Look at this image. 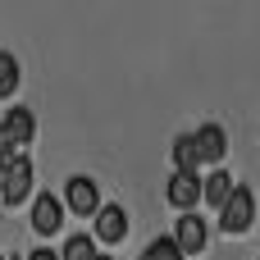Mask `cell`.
<instances>
[{
    "mask_svg": "<svg viewBox=\"0 0 260 260\" xmlns=\"http://www.w3.org/2000/svg\"><path fill=\"white\" fill-rule=\"evenodd\" d=\"M123 238H128V210H123V206H101V210H96V242L114 247V242H123Z\"/></svg>",
    "mask_w": 260,
    "mask_h": 260,
    "instance_id": "ba28073f",
    "label": "cell"
},
{
    "mask_svg": "<svg viewBox=\"0 0 260 260\" xmlns=\"http://www.w3.org/2000/svg\"><path fill=\"white\" fill-rule=\"evenodd\" d=\"M27 260H59V251H50V247H37V251H27Z\"/></svg>",
    "mask_w": 260,
    "mask_h": 260,
    "instance_id": "9a60e30c",
    "label": "cell"
},
{
    "mask_svg": "<svg viewBox=\"0 0 260 260\" xmlns=\"http://www.w3.org/2000/svg\"><path fill=\"white\" fill-rule=\"evenodd\" d=\"M142 260H183V256H178L174 238H151V242H146V251H142Z\"/></svg>",
    "mask_w": 260,
    "mask_h": 260,
    "instance_id": "5bb4252c",
    "label": "cell"
},
{
    "mask_svg": "<svg viewBox=\"0 0 260 260\" xmlns=\"http://www.w3.org/2000/svg\"><path fill=\"white\" fill-rule=\"evenodd\" d=\"M192 142H197V160H201V165H219V160H224V151H229V133H224L219 123L197 128V133H192Z\"/></svg>",
    "mask_w": 260,
    "mask_h": 260,
    "instance_id": "52a82bcc",
    "label": "cell"
},
{
    "mask_svg": "<svg viewBox=\"0 0 260 260\" xmlns=\"http://www.w3.org/2000/svg\"><path fill=\"white\" fill-rule=\"evenodd\" d=\"M101 251H96V242L87 238V233H73L69 242H64V251H59V260H96Z\"/></svg>",
    "mask_w": 260,
    "mask_h": 260,
    "instance_id": "4fadbf2b",
    "label": "cell"
},
{
    "mask_svg": "<svg viewBox=\"0 0 260 260\" xmlns=\"http://www.w3.org/2000/svg\"><path fill=\"white\" fill-rule=\"evenodd\" d=\"M18 82H23V69H18V59H14L9 50H0V101H9V96L18 91Z\"/></svg>",
    "mask_w": 260,
    "mask_h": 260,
    "instance_id": "7c38bea8",
    "label": "cell"
},
{
    "mask_svg": "<svg viewBox=\"0 0 260 260\" xmlns=\"http://www.w3.org/2000/svg\"><path fill=\"white\" fill-rule=\"evenodd\" d=\"M197 169H201V160H197V142H192V133L174 137V174H197Z\"/></svg>",
    "mask_w": 260,
    "mask_h": 260,
    "instance_id": "8fae6325",
    "label": "cell"
},
{
    "mask_svg": "<svg viewBox=\"0 0 260 260\" xmlns=\"http://www.w3.org/2000/svg\"><path fill=\"white\" fill-rule=\"evenodd\" d=\"M251 224H256V197H251V187H233V197L219 206V229L229 233V238H242V233H251Z\"/></svg>",
    "mask_w": 260,
    "mask_h": 260,
    "instance_id": "6da1fadb",
    "label": "cell"
},
{
    "mask_svg": "<svg viewBox=\"0 0 260 260\" xmlns=\"http://www.w3.org/2000/svg\"><path fill=\"white\" fill-rule=\"evenodd\" d=\"M5 260H9V256H5Z\"/></svg>",
    "mask_w": 260,
    "mask_h": 260,
    "instance_id": "d6986e66",
    "label": "cell"
},
{
    "mask_svg": "<svg viewBox=\"0 0 260 260\" xmlns=\"http://www.w3.org/2000/svg\"><path fill=\"white\" fill-rule=\"evenodd\" d=\"M233 187H238V183H233V174L215 169V174H206V178H201V201H210V206L219 210V206L233 197Z\"/></svg>",
    "mask_w": 260,
    "mask_h": 260,
    "instance_id": "30bf717a",
    "label": "cell"
},
{
    "mask_svg": "<svg viewBox=\"0 0 260 260\" xmlns=\"http://www.w3.org/2000/svg\"><path fill=\"white\" fill-rule=\"evenodd\" d=\"M64 210H73L78 219H96V210H101V187H96V178L73 174V178L64 183Z\"/></svg>",
    "mask_w": 260,
    "mask_h": 260,
    "instance_id": "7a4b0ae2",
    "label": "cell"
},
{
    "mask_svg": "<svg viewBox=\"0 0 260 260\" xmlns=\"http://www.w3.org/2000/svg\"><path fill=\"white\" fill-rule=\"evenodd\" d=\"M0 178H5V165H0Z\"/></svg>",
    "mask_w": 260,
    "mask_h": 260,
    "instance_id": "e0dca14e",
    "label": "cell"
},
{
    "mask_svg": "<svg viewBox=\"0 0 260 260\" xmlns=\"http://www.w3.org/2000/svg\"><path fill=\"white\" fill-rule=\"evenodd\" d=\"M32 197V160L27 155H18L14 165H5V178H0V201L14 210V206H23Z\"/></svg>",
    "mask_w": 260,
    "mask_h": 260,
    "instance_id": "3957f363",
    "label": "cell"
},
{
    "mask_svg": "<svg viewBox=\"0 0 260 260\" xmlns=\"http://www.w3.org/2000/svg\"><path fill=\"white\" fill-rule=\"evenodd\" d=\"M32 229H37L41 238L59 233V229H64V201L50 197V192H37V201H32Z\"/></svg>",
    "mask_w": 260,
    "mask_h": 260,
    "instance_id": "8992f818",
    "label": "cell"
},
{
    "mask_svg": "<svg viewBox=\"0 0 260 260\" xmlns=\"http://www.w3.org/2000/svg\"><path fill=\"white\" fill-rule=\"evenodd\" d=\"M96 260H114V256H96Z\"/></svg>",
    "mask_w": 260,
    "mask_h": 260,
    "instance_id": "2e32d148",
    "label": "cell"
},
{
    "mask_svg": "<svg viewBox=\"0 0 260 260\" xmlns=\"http://www.w3.org/2000/svg\"><path fill=\"white\" fill-rule=\"evenodd\" d=\"M0 260H5V256H0Z\"/></svg>",
    "mask_w": 260,
    "mask_h": 260,
    "instance_id": "ac0fdd59",
    "label": "cell"
},
{
    "mask_svg": "<svg viewBox=\"0 0 260 260\" xmlns=\"http://www.w3.org/2000/svg\"><path fill=\"white\" fill-rule=\"evenodd\" d=\"M165 201H169L178 215H197V201H201V174H169V183H165Z\"/></svg>",
    "mask_w": 260,
    "mask_h": 260,
    "instance_id": "277c9868",
    "label": "cell"
},
{
    "mask_svg": "<svg viewBox=\"0 0 260 260\" xmlns=\"http://www.w3.org/2000/svg\"><path fill=\"white\" fill-rule=\"evenodd\" d=\"M206 242H210V229H206V219H197V215H183L178 224H174V247H178V256H201L206 251Z\"/></svg>",
    "mask_w": 260,
    "mask_h": 260,
    "instance_id": "5b68a950",
    "label": "cell"
},
{
    "mask_svg": "<svg viewBox=\"0 0 260 260\" xmlns=\"http://www.w3.org/2000/svg\"><path fill=\"white\" fill-rule=\"evenodd\" d=\"M0 128H5V137H9L18 151H23V146L37 137V119H32V110H23V105H14V110L0 119Z\"/></svg>",
    "mask_w": 260,
    "mask_h": 260,
    "instance_id": "9c48e42d",
    "label": "cell"
}]
</instances>
